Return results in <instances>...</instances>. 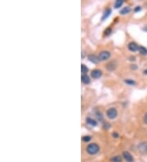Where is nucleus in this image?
I'll list each match as a JSON object with an SVG mask.
<instances>
[{
  "instance_id": "obj_10",
  "label": "nucleus",
  "mask_w": 147,
  "mask_h": 162,
  "mask_svg": "<svg viewBox=\"0 0 147 162\" xmlns=\"http://www.w3.org/2000/svg\"><path fill=\"white\" fill-rule=\"evenodd\" d=\"M81 80L85 84H90V78L89 76H87V74H82V76H81Z\"/></svg>"
},
{
  "instance_id": "obj_14",
  "label": "nucleus",
  "mask_w": 147,
  "mask_h": 162,
  "mask_svg": "<svg viewBox=\"0 0 147 162\" xmlns=\"http://www.w3.org/2000/svg\"><path fill=\"white\" fill-rule=\"evenodd\" d=\"M139 52H140V53L141 55H147V49L145 48V47H143V46H139Z\"/></svg>"
},
{
  "instance_id": "obj_17",
  "label": "nucleus",
  "mask_w": 147,
  "mask_h": 162,
  "mask_svg": "<svg viewBox=\"0 0 147 162\" xmlns=\"http://www.w3.org/2000/svg\"><path fill=\"white\" fill-rule=\"evenodd\" d=\"M124 82L126 83L127 84L131 85V86H133V85H136V82H135L133 80H131V79H127V80H125Z\"/></svg>"
},
{
  "instance_id": "obj_7",
  "label": "nucleus",
  "mask_w": 147,
  "mask_h": 162,
  "mask_svg": "<svg viewBox=\"0 0 147 162\" xmlns=\"http://www.w3.org/2000/svg\"><path fill=\"white\" fill-rule=\"evenodd\" d=\"M88 60H89L91 62L94 63V64H98L100 62L99 57L96 56L95 54H90L89 56H88Z\"/></svg>"
},
{
  "instance_id": "obj_23",
  "label": "nucleus",
  "mask_w": 147,
  "mask_h": 162,
  "mask_svg": "<svg viewBox=\"0 0 147 162\" xmlns=\"http://www.w3.org/2000/svg\"><path fill=\"white\" fill-rule=\"evenodd\" d=\"M144 122H145V123L147 124V112L145 113V116H144Z\"/></svg>"
},
{
  "instance_id": "obj_20",
  "label": "nucleus",
  "mask_w": 147,
  "mask_h": 162,
  "mask_svg": "<svg viewBox=\"0 0 147 162\" xmlns=\"http://www.w3.org/2000/svg\"><path fill=\"white\" fill-rule=\"evenodd\" d=\"M111 32H112V30H111L110 27H109V28H107V29L105 30V34H106V35H109V34H111Z\"/></svg>"
},
{
  "instance_id": "obj_8",
  "label": "nucleus",
  "mask_w": 147,
  "mask_h": 162,
  "mask_svg": "<svg viewBox=\"0 0 147 162\" xmlns=\"http://www.w3.org/2000/svg\"><path fill=\"white\" fill-rule=\"evenodd\" d=\"M123 157L124 160L127 162H133V156L131 155L128 152H123Z\"/></svg>"
},
{
  "instance_id": "obj_1",
  "label": "nucleus",
  "mask_w": 147,
  "mask_h": 162,
  "mask_svg": "<svg viewBox=\"0 0 147 162\" xmlns=\"http://www.w3.org/2000/svg\"><path fill=\"white\" fill-rule=\"evenodd\" d=\"M86 151L88 154H90V155H95V154L99 152L100 147L96 143H91L89 145H87Z\"/></svg>"
},
{
  "instance_id": "obj_3",
  "label": "nucleus",
  "mask_w": 147,
  "mask_h": 162,
  "mask_svg": "<svg viewBox=\"0 0 147 162\" xmlns=\"http://www.w3.org/2000/svg\"><path fill=\"white\" fill-rule=\"evenodd\" d=\"M99 59L100 61H106L110 57V53L108 51H102L99 53Z\"/></svg>"
},
{
  "instance_id": "obj_6",
  "label": "nucleus",
  "mask_w": 147,
  "mask_h": 162,
  "mask_svg": "<svg viewBox=\"0 0 147 162\" xmlns=\"http://www.w3.org/2000/svg\"><path fill=\"white\" fill-rule=\"evenodd\" d=\"M101 76H102V71L100 70H98V69L93 70L91 73V76L93 79H98Z\"/></svg>"
},
{
  "instance_id": "obj_15",
  "label": "nucleus",
  "mask_w": 147,
  "mask_h": 162,
  "mask_svg": "<svg viewBox=\"0 0 147 162\" xmlns=\"http://www.w3.org/2000/svg\"><path fill=\"white\" fill-rule=\"evenodd\" d=\"M111 162H122V157L120 156H115L110 159Z\"/></svg>"
},
{
  "instance_id": "obj_24",
  "label": "nucleus",
  "mask_w": 147,
  "mask_h": 162,
  "mask_svg": "<svg viewBox=\"0 0 147 162\" xmlns=\"http://www.w3.org/2000/svg\"><path fill=\"white\" fill-rule=\"evenodd\" d=\"M131 69H137V67L136 65H131Z\"/></svg>"
},
{
  "instance_id": "obj_12",
  "label": "nucleus",
  "mask_w": 147,
  "mask_h": 162,
  "mask_svg": "<svg viewBox=\"0 0 147 162\" xmlns=\"http://www.w3.org/2000/svg\"><path fill=\"white\" fill-rule=\"evenodd\" d=\"M116 66H117V65H116V63L114 61H111L110 62L109 64H107L106 65V68L109 70H114L115 68H116Z\"/></svg>"
},
{
  "instance_id": "obj_11",
  "label": "nucleus",
  "mask_w": 147,
  "mask_h": 162,
  "mask_svg": "<svg viewBox=\"0 0 147 162\" xmlns=\"http://www.w3.org/2000/svg\"><path fill=\"white\" fill-rule=\"evenodd\" d=\"M111 14V9L110 8H107L106 10H105V11H104L103 13V16H102V18L101 20L102 21H104V20H106V18H108L110 17V15Z\"/></svg>"
},
{
  "instance_id": "obj_16",
  "label": "nucleus",
  "mask_w": 147,
  "mask_h": 162,
  "mask_svg": "<svg viewBox=\"0 0 147 162\" xmlns=\"http://www.w3.org/2000/svg\"><path fill=\"white\" fill-rule=\"evenodd\" d=\"M123 3V0H117V1L115 2L114 3V8H119V7H120Z\"/></svg>"
},
{
  "instance_id": "obj_26",
  "label": "nucleus",
  "mask_w": 147,
  "mask_h": 162,
  "mask_svg": "<svg viewBox=\"0 0 147 162\" xmlns=\"http://www.w3.org/2000/svg\"><path fill=\"white\" fill-rule=\"evenodd\" d=\"M144 74H147V69L144 70Z\"/></svg>"
},
{
  "instance_id": "obj_13",
  "label": "nucleus",
  "mask_w": 147,
  "mask_h": 162,
  "mask_svg": "<svg viewBox=\"0 0 147 162\" xmlns=\"http://www.w3.org/2000/svg\"><path fill=\"white\" fill-rule=\"evenodd\" d=\"M131 11V8L129 7H123V8L120 11V14L121 15H126L127 13H129Z\"/></svg>"
},
{
  "instance_id": "obj_22",
  "label": "nucleus",
  "mask_w": 147,
  "mask_h": 162,
  "mask_svg": "<svg viewBox=\"0 0 147 162\" xmlns=\"http://www.w3.org/2000/svg\"><path fill=\"white\" fill-rule=\"evenodd\" d=\"M112 136H113L114 138H118V137H119V134L117 133H113V134H112Z\"/></svg>"
},
{
  "instance_id": "obj_19",
  "label": "nucleus",
  "mask_w": 147,
  "mask_h": 162,
  "mask_svg": "<svg viewBox=\"0 0 147 162\" xmlns=\"http://www.w3.org/2000/svg\"><path fill=\"white\" fill-rule=\"evenodd\" d=\"M92 139V137L91 136H83V141L84 142H89L90 140Z\"/></svg>"
},
{
  "instance_id": "obj_4",
  "label": "nucleus",
  "mask_w": 147,
  "mask_h": 162,
  "mask_svg": "<svg viewBox=\"0 0 147 162\" xmlns=\"http://www.w3.org/2000/svg\"><path fill=\"white\" fill-rule=\"evenodd\" d=\"M139 152L142 154H147V142H142L137 147Z\"/></svg>"
},
{
  "instance_id": "obj_9",
  "label": "nucleus",
  "mask_w": 147,
  "mask_h": 162,
  "mask_svg": "<svg viewBox=\"0 0 147 162\" xmlns=\"http://www.w3.org/2000/svg\"><path fill=\"white\" fill-rule=\"evenodd\" d=\"M86 123L91 126H93V127L97 125V122H96L94 119H92V118H90V117H87L86 119Z\"/></svg>"
},
{
  "instance_id": "obj_21",
  "label": "nucleus",
  "mask_w": 147,
  "mask_h": 162,
  "mask_svg": "<svg viewBox=\"0 0 147 162\" xmlns=\"http://www.w3.org/2000/svg\"><path fill=\"white\" fill-rule=\"evenodd\" d=\"M141 7H136V8L134 9V11H136V13H137V11H141Z\"/></svg>"
},
{
  "instance_id": "obj_25",
  "label": "nucleus",
  "mask_w": 147,
  "mask_h": 162,
  "mask_svg": "<svg viewBox=\"0 0 147 162\" xmlns=\"http://www.w3.org/2000/svg\"><path fill=\"white\" fill-rule=\"evenodd\" d=\"M135 59H136V57H130V61H135Z\"/></svg>"
},
{
  "instance_id": "obj_18",
  "label": "nucleus",
  "mask_w": 147,
  "mask_h": 162,
  "mask_svg": "<svg viewBox=\"0 0 147 162\" xmlns=\"http://www.w3.org/2000/svg\"><path fill=\"white\" fill-rule=\"evenodd\" d=\"M81 71H82L83 74H86V73L88 71L87 67L86 66H85V65L82 64V65H81Z\"/></svg>"
},
{
  "instance_id": "obj_5",
  "label": "nucleus",
  "mask_w": 147,
  "mask_h": 162,
  "mask_svg": "<svg viewBox=\"0 0 147 162\" xmlns=\"http://www.w3.org/2000/svg\"><path fill=\"white\" fill-rule=\"evenodd\" d=\"M127 48H128L129 51L131 52H137V50H139V46L135 42H131L128 43V45H127Z\"/></svg>"
},
{
  "instance_id": "obj_2",
  "label": "nucleus",
  "mask_w": 147,
  "mask_h": 162,
  "mask_svg": "<svg viewBox=\"0 0 147 162\" xmlns=\"http://www.w3.org/2000/svg\"><path fill=\"white\" fill-rule=\"evenodd\" d=\"M106 115H107V117L109 118V119H110V120H114V119H115L116 117H117V116H118V111H117V110H116L115 108L111 107V108H110V109L107 110Z\"/></svg>"
}]
</instances>
